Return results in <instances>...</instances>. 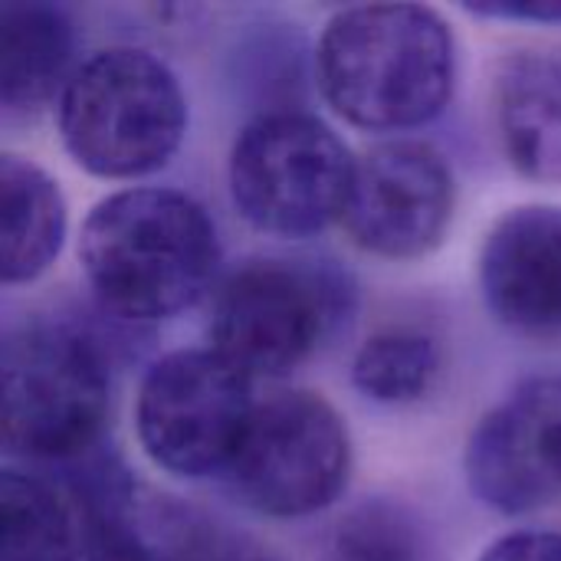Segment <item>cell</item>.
Returning <instances> with one entry per match:
<instances>
[{
  "label": "cell",
  "instance_id": "1",
  "mask_svg": "<svg viewBox=\"0 0 561 561\" xmlns=\"http://www.w3.org/2000/svg\"><path fill=\"white\" fill-rule=\"evenodd\" d=\"M79 263L105 312L125 322H164L214 293L220 240L191 194L125 187L82 220Z\"/></svg>",
  "mask_w": 561,
  "mask_h": 561
},
{
  "label": "cell",
  "instance_id": "2",
  "mask_svg": "<svg viewBox=\"0 0 561 561\" xmlns=\"http://www.w3.org/2000/svg\"><path fill=\"white\" fill-rule=\"evenodd\" d=\"M316 79L325 102L355 128H421L454 95L457 39L427 3L345 7L319 36Z\"/></svg>",
  "mask_w": 561,
  "mask_h": 561
},
{
  "label": "cell",
  "instance_id": "3",
  "mask_svg": "<svg viewBox=\"0 0 561 561\" xmlns=\"http://www.w3.org/2000/svg\"><path fill=\"white\" fill-rule=\"evenodd\" d=\"M56 125L69 158L105 181L161 171L187 131V95L174 69L138 46H108L69 76Z\"/></svg>",
  "mask_w": 561,
  "mask_h": 561
},
{
  "label": "cell",
  "instance_id": "4",
  "mask_svg": "<svg viewBox=\"0 0 561 561\" xmlns=\"http://www.w3.org/2000/svg\"><path fill=\"white\" fill-rule=\"evenodd\" d=\"M355 312V283L316 256H253L210 293V348L256 378H283L325 348Z\"/></svg>",
  "mask_w": 561,
  "mask_h": 561
},
{
  "label": "cell",
  "instance_id": "5",
  "mask_svg": "<svg viewBox=\"0 0 561 561\" xmlns=\"http://www.w3.org/2000/svg\"><path fill=\"white\" fill-rule=\"evenodd\" d=\"M108 401V362L89 335L59 322H26L7 332L0 417L10 454L43 463L82 457L105 431Z\"/></svg>",
  "mask_w": 561,
  "mask_h": 561
},
{
  "label": "cell",
  "instance_id": "6",
  "mask_svg": "<svg viewBox=\"0 0 561 561\" xmlns=\"http://www.w3.org/2000/svg\"><path fill=\"white\" fill-rule=\"evenodd\" d=\"M355 158L342 135L312 112L270 108L230 145L227 184L240 217L260 233L302 240L342 224Z\"/></svg>",
  "mask_w": 561,
  "mask_h": 561
},
{
  "label": "cell",
  "instance_id": "7",
  "mask_svg": "<svg viewBox=\"0 0 561 561\" xmlns=\"http://www.w3.org/2000/svg\"><path fill=\"white\" fill-rule=\"evenodd\" d=\"M345 417L316 391H276L256 401L224 483L253 513L306 519L335 506L352 480Z\"/></svg>",
  "mask_w": 561,
  "mask_h": 561
},
{
  "label": "cell",
  "instance_id": "8",
  "mask_svg": "<svg viewBox=\"0 0 561 561\" xmlns=\"http://www.w3.org/2000/svg\"><path fill=\"white\" fill-rule=\"evenodd\" d=\"M256 411L253 378L220 352L161 355L135 398V434L145 457L171 477H224Z\"/></svg>",
  "mask_w": 561,
  "mask_h": 561
},
{
  "label": "cell",
  "instance_id": "9",
  "mask_svg": "<svg viewBox=\"0 0 561 561\" xmlns=\"http://www.w3.org/2000/svg\"><path fill=\"white\" fill-rule=\"evenodd\" d=\"M457 207V178L447 154L421 138H388L355 158L342 227L348 240L385 260L434 253Z\"/></svg>",
  "mask_w": 561,
  "mask_h": 561
},
{
  "label": "cell",
  "instance_id": "10",
  "mask_svg": "<svg viewBox=\"0 0 561 561\" xmlns=\"http://www.w3.org/2000/svg\"><path fill=\"white\" fill-rule=\"evenodd\" d=\"M470 493L500 516L561 500V371L523 378L473 427L463 454Z\"/></svg>",
  "mask_w": 561,
  "mask_h": 561
},
{
  "label": "cell",
  "instance_id": "11",
  "mask_svg": "<svg viewBox=\"0 0 561 561\" xmlns=\"http://www.w3.org/2000/svg\"><path fill=\"white\" fill-rule=\"evenodd\" d=\"M483 302L526 339H561V207L523 204L503 214L480 250Z\"/></svg>",
  "mask_w": 561,
  "mask_h": 561
},
{
  "label": "cell",
  "instance_id": "12",
  "mask_svg": "<svg viewBox=\"0 0 561 561\" xmlns=\"http://www.w3.org/2000/svg\"><path fill=\"white\" fill-rule=\"evenodd\" d=\"M493 118L500 148L523 178L561 184V49H516L496 66Z\"/></svg>",
  "mask_w": 561,
  "mask_h": 561
},
{
  "label": "cell",
  "instance_id": "13",
  "mask_svg": "<svg viewBox=\"0 0 561 561\" xmlns=\"http://www.w3.org/2000/svg\"><path fill=\"white\" fill-rule=\"evenodd\" d=\"M76 53V26L53 3L0 7V108L7 118H36L59 102Z\"/></svg>",
  "mask_w": 561,
  "mask_h": 561
},
{
  "label": "cell",
  "instance_id": "14",
  "mask_svg": "<svg viewBox=\"0 0 561 561\" xmlns=\"http://www.w3.org/2000/svg\"><path fill=\"white\" fill-rule=\"evenodd\" d=\"M66 197L36 161L0 154V279L20 286L39 279L66 243Z\"/></svg>",
  "mask_w": 561,
  "mask_h": 561
},
{
  "label": "cell",
  "instance_id": "15",
  "mask_svg": "<svg viewBox=\"0 0 561 561\" xmlns=\"http://www.w3.org/2000/svg\"><path fill=\"white\" fill-rule=\"evenodd\" d=\"M92 546L112 561H283L253 539L191 523L178 513L108 510L92 529Z\"/></svg>",
  "mask_w": 561,
  "mask_h": 561
},
{
  "label": "cell",
  "instance_id": "16",
  "mask_svg": "<svg viewBox=\"0 0 561 561\" xmlns=\"http://www.w3.org/2000/svg\"><path fill=\"white\" fill-rule=\"evenodd\" d=\"M76 510L49 480L3 470L0 480V561H79Z\"/></svg>",
  "mask_w": 561,
  "mask_h": 561
},
{
  "label": "cell",
  "instance_id": "17",
  "mask_svg": "<svg viewBox=\"0 0 561 561\" xmlns=\"http://www.w3.org/2000/svg\"><path fill=\"white\" fill-rule=\"evenodd\" d=\"M444 371L440 342L421 329H381L352 358V385L362 398L388 408L424 401Z\"/></svg>",
  "mask_w": 561,
  "mask_h": 561
},
{
  "label": "cell",
  "instance_id": "18",
  "mask_svg": "<svg viewBox=\"0 0 561 561\" xmlns=\"http://www.w3.org/2000/svg\"><path fill=\"white\" fill-rule=\"evenodd\" d=\"M325 561H421L414 519L394 503H365L335 526Z\"/></svg>",
  "mask_w": 561,
  "mask_h": 561
},
{
  "label": "cell",
  "instance_id": "19",
  "mask_svg": "<svg viewBox=\"0 0 561 561\" xmlns=\"http://www.w3.org/2000/svg\"><path fill=\"white\" fill-rule=\"evenodd\" d=\"M480 561H561V533L516 529L486 546Z\"/></svg>",
  "mask_w": 561,
  "mask_h": 561
},
{
  "label": "cell",
  "instance_id": "20",
  "mask_svg": "<svg viewBox=\"0 0 561 561\" xmlns=\"http://www.w3.org/2000/svg\"><path fill=\"white\" fill-rule=\"evenodd\" d=\"M477 16L496 20H526V23H561V0H490V3H467Z\"/></svg>",
  "mask_w": 561,
  "mask_h": 561
}]
</instances>
